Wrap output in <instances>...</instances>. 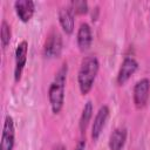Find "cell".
Masks as SVG:
<instances>
[{
  "instance_id": "1",
  "label": "cell",
  "mask_w": 150,
  "mask_h": 150,
  "mask_svg": "<svg viewBox=\"0 0 150 150\" xmlns=\"http://www.w3.org/2000/svg\"><path fill=\"white\" fill-rule=\"evenodd\" d=\"M98 68H100V63L96 56L89 55L82 60L77 73V83L82 95H87L91 90L98 73Z\"/></svg>"
},
{
  "instance_id": "2",
  "label": "cell",
  "mask_w": 150,
  "mask_h": 150,
  "mask_svg": "<svg viewBox=\"0 0 150 150\" xmlns=\"http://www.w3.org/2000/svg\"><path fill=\"white\" fill-rule=\"evenodd\" d=\"M67 71H68L67 63H63L62 67L56 73L48 89V100L52 107V111L54 114H59L64 103V87L67 80Z\"/></svg>"
},
{
  "instance_id": "3",
  "label": "cell",
  "mask_w": 150,
  "mask_h": 150,
  "mask_svg": "<svg viewBox=\"0 0 150 150\" xmlns=\"http://www.w3.org/2000/svg\"><path fill=\"white\" fill-rule=\"evenodd\" d=\"M62 52V36L57 30H53L47 36L43 45V55L47 59L59 57Z\"/></svg>"
},
{
  "instance_id": "4",
  "label": "cell",
  "mask_w": 150,
  "mask_h": 150,
  "mask_svg": "<svg viewBox=\"0 0 150 150\" xmlns=\"http://www.w3.org/2000/svg\"><path fill=\"white\" fill-rule=\"evenodd\" d=\"M149 95H150V81L148 79L139 80L135 84L134 91H132V98L136 108L138 109L144 108L148 103Z\"/></svg>"
},
{
  "instance_id": "5",
  "label": "cell",
  "mask_w": 150,
  "mask_h": 150,
  "mask_svg": "<svg viewBox=\"0 0 150 150\" xmlns=\"http://www.w3.org/2000/svg\"><path fill=\"white\" fill-rule=\"evenodd\" d=\"M15 141V130H14V122L11 116H6L1 134V142H0V150H13Z\"/></svg>"
},
{
  "instance_id": "6",
  "label": "cell",
  "mask_w": 150,
  "mask_h": 150,
  "mask_svg": "<svg viewBox=\"0 0 150 150\" xmlns=\"http://www.w3.org/2000/svg\"><path fill=\"white\" fill-rule=\"evenodd\" d=\"M27 52H28V43L27 41H21L15 49V68H14V80L19 82L23 71V68L27 62Z\"/></svg>"
},
{
  "instance_id": "7",
  "label": "cell",
  "mask_w": 150,
  "mask_h": 150,
  "mask_svg": "<svg viewBox=\"0 0 150 150\" xmlns=\"http://www.w3.org/2000/svg\"><path fill=\"white\" fill-rule=\"evenodd\" d=\"M109 112L110 111H109V108L107 105H102L98 109V111H97V114L94 118L93 127H91V138H93V141L98 139V137H100V135H101V132H102V130H103V128H104V125L108 121Z\"/></svg>"
},
{
  "instance_id": "8",
  "label": "cell",
  "mask_w": 150,
  "mask_h": 150,
  "mask_svg": "<svg viewBox=\"0 0 150 150\" xmlns=\"http://www.w3.org/2000/svg\"><path fill=\"white\" fill-rule=\"evenodd\" d=\"M138 68V63L135 59L132 57H125L120 67V70H118V74H117V83L120 86L124 84L130 77L131 75L135 74V71L137 70Z\"/></svg>"
},
{
  "instance_id": "9",
  "label": "cell",
  "mask_w": 150,
  "mask_h": 150,
  "mask_svg": "<svg viewBox=\"0 0 150 150\" xmlns=\"http://www.w3.org/2000/svg\"><path fill=\"white\" fill-rule=\"evenodd\" d=\"M16 15L22 22H28L35 12V4L32 0H18L14 2Z\"/></svg>"
},
{
  "instance_id": "10",
  "label": "cell",
  "mask_w": 150,
  "mask_h": 150,
  "mask_svg": "<svg viewBox=\"0 0 150 150\" xmlns=\"http://www.w3.org/2000/svg\"><path fill=\"white\" fill-rule=\"evenodd\" d=\"M76 41H77V47L81 52H86L90 48L91 42H93V34H91V28L88 23H81L77 35H76Z\"/></svg>"
},
{
  "instance_id": "11",
  "label": "cell",
  "mask_w": 150,
  "mask_h": 150,
  "mask_svg": "<svg viewBox=\"0 0 150 150\" xmlns=\"http://www.w3.org/2000/svg\"><path fill=\"white\" fill-rule=\"evenodd\" d=\"M59 22L66 34L74 32V12L70 7H62L59 11Z\"/></svg>"
},
{
  "instance_id": "12",
  "label": "cell",
  "mask_w": 150,
  "mask_h": 150,
  "mask_svg": "<svg viewBox=\"0 0 150 150\" xmlns=\"http://www.w3.org/2000/svg\"><path fill=\"white\" fill-rule=\"evenodd\" d=\"M127 141V130L124 128H117L109 137L110 150H122Z\"/></svg>"
},
{
  "instance_id": "13",
  "label": "cell",
  "mask_w": 150,
  "mask_h": 150,
  "mask_svg": "<svg viewBox=\"0 0 150 150\" xmlns=\"http://www.w3.org/2000/svg\"><path fill=\"white\" fill-rule=\"evenodd\" d=\"M91 116H93V103L90 101H88L83 107V110H82V114L80 117V122H79V128L82 134L86 132V129L91 120Z\"/></svg>"
},
{
  "instance_id": "14",
  "label": "cell",
  "mask_w": 150,
  "mask_h": 150,
  "mask_svg": "<svg viewBox=\"0 0 150 150\" xmlns=\"http://www.w3.org/2000/svg\"><path fill=\"white\" fill-rule=\"evenodd\" d=\"M11 36H12V32H11L9 25L7 23L6 20H2V22H1V38H0L2 49H6V47L9 45Z\"/></svg>"
},
{
  "instance_id": "15",
  "label": "cell",
  "mask_w": 150,
  "mask_h": 150,
  "mask_svg": "<svg viewBox=\"0 0 150 150\" xmlns=\"http://www.w3.org/2000/svg\"><path fill=\"white\" fill-rule=\"evenodd\" d=\"M70 8L75 14H86L88 12V4L83 0H76L70 2Z\"/></svg>"
},
{
  "instance_id": "16",
  "label": "cell",
  "mask_w": 150,
  "mask_h": 150,
  "mask_svg": "<svg viewBox=\"0 0 150 150\" xmlns=\"http://www.w3.org/2000/svg\"><path fill=\"white\" fill-rule=\"evenodd\" d=\"M84 148H86V139H81L77 143V146L75 150H84Z\"/></svg>"
},
{
  "instance_id": "17",
  "label": "cell",
  "mask_w": 150,
  "mask_h": 150,
  "mask_svg": "<svg viewBox=\"0 0 150 150\" xmlns=\"http://www.w3.org/2000/svg\"><path fill=\"white\" fill-rule=\"evenodd\" d=\"M53 150H67V149H66V146H63V145H56Z\"/></svg>"
}]
</instances>
